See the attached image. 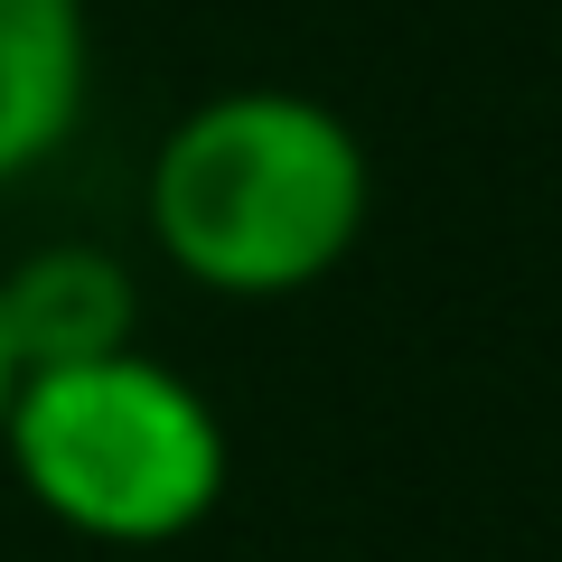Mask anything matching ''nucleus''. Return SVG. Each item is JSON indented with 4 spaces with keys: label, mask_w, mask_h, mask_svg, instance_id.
I'll list each match as a JSON object with an SVG mask.
<instances>
[{
    "label": "nucleus",
    "mask_w": 562,
    "mask_h": 562,
    "mask_svg": "<svg viewBox=\"0 0 562 562\" xmlns=\"http://www.w3.org/2000/svg\"><path fill=\"white\" fill-rule=\"evenodd\" d=\"M0 310H10V347L20 366H85V357H122L140 328V281L122 254L103 244H38L29 262L0 272Z\"/></svg>",
    "instance_id": "nucleus-4"
},
{
    "label": "nucleus",
    "mask_w": 562,
    "mask_h": 562,
    "mask_svg": "<svg viewBox=\"0 0 562 562\" xmlns=\"http://www.w3.org/2000/svg\"><path fill=\"white\" fill-rule=\"evenodd\" d=\"M0 450L38 497V516H57L85 543H122V553L198 535L225 497L216 403L140 347L20 375Z\"/></svg>",
    "instance_id": "nucleus-2"
},
{
    "label": "nucleus",
    "mask_w": 562,
    "mask_h": 562,
    "mask_svg": "<svg viewBox=\"0 0 562 562\" xmlns=\"http://www.w3.org/2000/svg\"><path fill=\"white\" fill-rule=\"evenodd\" d=\"M375 169L347 113L291 85H235L169 122L140 216L150 244L216 301H291L366 235Z\"/></svg>",
    "instance_id": "nucleus-1"
},
{
    "label": "nucleus",
    "mask_w": 562,
    "mask_h": 562,
    "mask_svg": "<svg viewBox=\"0 0 562 562\" xmlns=\"http://www.w3.org/2000/svg\"><path fill=\"white\" fill-rule=\"evenodd\" d=\"M20 347H10V310H0V422H10V403H20Z\"/></svg>",
    "instance_id": "nucleus-5"
},
{
    "label": "nucleus",
    "mask_w": 562,
    "mask_h": 562,
    "mask_svg": "<svg viewBox=\"0 0 562 562\" xmlns=\"http://www.w3.org/2000/svg\"><path fill=\"white\" fill-rule=\"evenodd\" d=\"M94 94L85 0H0V188H20L76 140Z\"/></svg>",
    "instance_id": "nucleus-3"
}]
</instances>
